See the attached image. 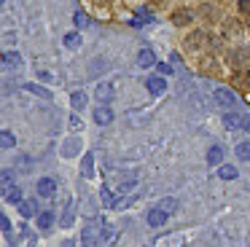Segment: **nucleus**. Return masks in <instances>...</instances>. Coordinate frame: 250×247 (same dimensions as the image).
I'll return each instance as SVG.
<instances>
[{"instance_id":"1","label":"nucleus","mask_w":250,"mask_h":247,"mask_svg":"<svg viewBox=\"0 0 250 247\" xmlns=\"http://www.w3.org/2000/svg\"><path fill=\"white\" fill-rule=\"evenodd\" d=\"M35 191H38V196L51 199V196L57 193V180H51V177H41L38 185H35Z\"/></svg>"},{"instance_id":"2","label":"nucleus","mask_w":250,"mask_h":247,"mask_svg":"<svg viewBox=\"0 0 250 247\" xmlns=\"http://www.w3.org/2000/svg\"><path fill=\"white\" fill-rule=\"evenodd\" d=\"M215 102L221 107H234L237 105V94H234L231 89H218L215 91Z\"/></svg>"},{"instance_id":"3","label":"nucleus","mask_w":250,"mask_h":247,"mask_svg":"<svg viewBox=\"0 0 250 247\" xmlns=\"http://www.w3.org/2000/svg\"><path fill=\"white\" fill-rule=\"evenodd\" d=\"M94 121H97L100 126H108V124L113 121V110H110L108 105H97V110H94Z\"/></svg>"},{"instance_id":"4","label":"nucleus","mask_w":250,"mask_h":247,"mask_svg":"<svg viewBox=\"0 0 250 247\" xmlns=\"http://www.w3.org/2000/svg\"><path fill=\"white\" fill-rule=\"evenodd\" d=\"M167 218H169V215L164 212V209L153 207L151 212H148V226H153V228H159V226H164V223H167Z\"/></svg>"},{"instance_id":"5","label":"nucleus","mask_w":250,"mask_h":247,"mask_svg":"<svg viewBox=\"0 0 250 247\" xmlns=\"http://www.w3.org/2000/svg\"><path fill=\"white\" fill-rule=\"evenodd\" d=\"M148 91L151 94H164V89H167V83H164V75H156V78H148Z\"/></svg>"},{"instance_id":"6","label":"nucleus","mask_w":250,"mask_h":247,"mask_svg":"<svg viewBox=\"0 0 250 247\" xmlns=\"http://www.w3.org/2000/svg\"><path fill=\"white\" fill-rule=\"evenodd\" d=\"M137 64H140V67H153V64H156V57H153L151 48H143V51L137 54Z\"/></svg>"},{"instance_id":"7","label":"nucleus","mask_w":250,"mask_h":247,"mask_svg":"<svg viewBox=\"0 0 250 247\" xmlns=\"http://www.w3.org/2000/svg\"><path fill=\"white\" fill-rule=\"evenodd\" d=\"M110 97H113V86H110V83H100L97 86V102H100V105H105Z\"/></svg>"},{"instance_id":"8","label":"nucleus","mask_w":250,"mask_h":247,"mask_svg":"<svg viewBox=\"0 0 250 247\" xmlns=\"http://www.w3.org/2000/svg\"><path fill=\"white\" fill-rule=\"evenodd\" d=\"M221 161H223V148L221 145H212L207 150V164H221Z\"/></svg>"},{"instance_id":"9","label":"nucleus","mask_w":250,"mask_h":247,"mask_svg":"<svg viewBox=\"0 0 250 247\" xmlns=\"http://www.w3.org/2000/svg\"><path fill=\"white\" fill-rule=\"evenodd\" d=\"M191 19H194V14H191V11H183V8H180V11H175V14H172V21H175L178 27L188 24Z\"/></svg>"},{"instance_id":"10","label":"nucleus","mask_w":250,"mask_h":247,"mask_svg":"<svg viewBox=\"0 0 250 247\" xmlns=\"http://www.w3.org/2000/svg\"><path fill=\"white\" fill-rule=\"evenodd\" d=\"M242 118L245 116H239V113H226L223 124H226V129H237V126H242Z\"/></svg>"},{"instance_id":"11","label":"nucleus","mask_w":250,"mask_h":247,"mask_svg":"<svg viewBox=\"0 0 250 247\" xmlns=\"http://www.w3.org/2000/svg\"><path fill=\"white\" fill-rule=\"evenodd\" d=\"M159 209H164V212H167V215L178 212V199H172V196L162 199V202H159Z\"/></svg>"},{"instance_id":"12","label":"nucleus","mask_w":250,"mask_h":247,"mask_svg":"<svg viewBox=\"0 0 250 247\" xmlns=\"http://www.w3.org/2000/svg\"><path fill=\"white\" fill-rule=\"evenodd\" d=\"M19 212H22L24 218H33V215L38 212V202H22L19 204Z\"/></svg>"},{"instance_id":"13","label":"nucleus","mask_w":250,"mask_h":247,"mask_svg":"<svg viewBox=\"0 0 250 247\" xmlns=\"http://www.w3.org/2000/svg\"><path fill=\"white\" fill-rule=\"evenodd\" d=\"M3 196H6V202H11V204H22V191H19L17 185L8 188V191H3Z\"/></svg>"},{"instance_id":"14","label":"nucleus","mask_w":250,"mask_h":247,"mask_svg":"<svg viewBox=\"0 0 250 247\" xmlns=\"http://www.w3.org/2000/svg\"><path fill=\"white\" fill-rule=\"evenodd\" d=\"M51 226H54V212H41L38 215V228H51Z\"/></svg>"},{"instance_id":"15","label":"nucleus","mask_w":250,"mask_h":247,"mask_svg":"<svg viewBox=\"0 0 250 247\" xmlns=\"http://www.w3.org/2000/svg\"><path fill=\"white\" fill-rule=\"evenodd\" d=\"M0 145H3V148H14V145H17V137H14L11 132H8V129H3V132H0Z\"/></svg>"},{"instance_id":"16","label":"nucleus","mask_w":250,"mask_h":247,"mask_svg":"<svg viewBox=\"0 0 250 247\" xmlns=\"http://www.w3.org/2000/svg\"><path fill=\"white\" fill-rule=\"evenodd\" d=\"M218 177H221V180H234V177H237V169H234L231 164H223L221 169H218Z\"/></svg>"},{"instance_id":"17","label":"nucleus","mask_w":250,"mask_h":247,"mask_svg":"<svg viewBox=\"0 0 250 247\" xmlns=\"http://www.w3.org/2000/svg\"><path fill=\"white\" fill-rule=\"evenodd\" d=\"M3 67H19V54H11V51L3 54Z\"/></svg>"},{"instance_id":"18","label":"nucleus","mask_w":250,"mask_h":247,"mask_svg":"<svg viewBox=\"0 0 250 247\" xmlns=\"http://www.w3.org/2000/svg\"><path fill=\"white\" fill-rule=\"evenodd\" d=\"M70 102H73V107H78V110H81V107L86 105V94H83V91H73Z\"/></svg>"},{"instance_id":"19","label":"nucleus","mask_w":250,"mask_h":247,"mask_svg":"<svg viewBox=\"0 0 250 247\" xmlns=\"http://www.w3.org/2000/svg\"><path fill=\"white\" fill-rule=\"evenodd\" d=\"M65 46H67V48H78V46H81V35H78V32L65 35Z\"/></svg>"},{"instance_id":"20","label":"nucleus","mask_w":250,"mask_h":247,"mask_svg":"<svg viewBox=\"0 0 250 247\" xmlns=\"http://www.w3.org/2000/svg\"><path fill=\"white\" fill-rule=\"evenodd\" d=\"M0 183H3V191H8V188H11V183H14V172H11V169H3Z\"/></svg>"},{"instance_id":"21","label":"nucleus","mask_w":250,"mask_h":247,"mask_svg":"<svg viewBox=\"0 0 250 247\" xmlns=\"http://www.w3.org/2000/svg\"><path fill=\"white\" fill-rule=\"evenodd\" d=\"M237 156L242 161H250V143H239L237 145Z\"/></svg>"},{"instance_id":"22","label":"nucleus","mask_w":250,"mask_h":247,"mask_svg":"<svg viewBox=\"0 0 250 247\" xmlns=\"http://www.w3.org/2000/svg\"><path fill=\"white\" fill-rule=\"evenodd\" d=\"M27 91H33V94H38V97H46V100L51 97L49 89H41V86H35V83H27Z\"/></svg>"},{"instance_id":"23","label":"nucleus","mask_w":250,"mask_h":247,"mask_svg":"<svg viewBox=\"0 0 250 247\" xmlns=\"http://www.w3.org/2000/svg\"><path fill=\"white\" fill-rule=\"evenodd\" d=\"M92 164H94V156L86 153V156H83V175H86V177H92Z\"/></svg>"},{"instance_id":"24","label":"nucleus","mask_w":250,"mask_h":247,"mask_svg":"<svg viewBox=\"0 0 250 247\" xmlns=\"http://www.w3.org/2000/svg\"><path fill=\"white\" fill-rule=\"evenodd\" d=\"M73 21H76V27H86L89 24V19H86V14H81V11H76V16H73Z\"/></svg>"},{"instance_id":"25","label":"nucleus","mask_w":250,"mask_h":247,"mask_svg":"<svg viewBox=\"0 0 250 247\" xmlns=\"http://www.w3.org/2000/svg\"><path fill=\"white\" fill-rule=\"evenodd\" d=\"M202 38H205L202 32H194V35H191L188 41H186V43H188V48H196V46H199V41H202Z\"/></svg>"},{"instance_id":"26","label":"nucleus","mask_w":250,"mask_h":247,"mask_svg":"<svg viewBox=\"0 0 250 247\" xmlns=\"http://www.w3.org/2000/svg\"><path fill=\"white\" fill-rule=\"evenodd\" d=\"M237 83L242 86V89H250V75H242V73H239V75H237Z\"/></svg>"},{"instance_id":"27","label":"nucleus","mask_w":250,"mask_h":247,"mask_svg":"<svg viewBox=\"0 0 250 247\" xmlns=\"http://www.w3.org/2000/svg\"><path fill=\"white\" fill-rule=\"evenodd\" d=\"M156 67H159V73H162V75H169V73H172V67H169V64H164V62H159Z\"/></svg>"},{"instance_id":"28","label":"nucleus","mask_w":250,"mask_h":247,"mask_svg":"<svg viewBox=\"0 0 250 247\" xmlns=\"http://www.w3.org/2000/svg\"><path fill=\"white\" fill-rule=\"evenodd\" d=\"M0 226H3V231H6V234H11V223H8V218H6V215L0 218Z\"/></svg>"},{"instance_id":"29","label":"nucleus","mask_w":250,"mask_h":247,"mask_svg":"<svg viewBox=\"0 0 250 247\" xmlns=\"http://www.w3.org/2000/svg\"><path fill=\"white\" fill-rule=\"evenodd\" d=\"M239 11H242V14H250V0H239Z\"/></svg>"},{"instance_id":"30","label":"nucleus","mask_w":250,"mask_h":247,"mask_svg":"<svg viewBox=\"0 0 250 247\" xmlns=\"http://www.w3.org/2000/svg\"><path fill=\"white\" fill-rule=\"evenodd\" d=\"M242 129H245V132H250V116L242 118Z\"/></svg>"},{"instance_id":"31","label":"nucleus","mask_w":250,"mask_h":247,"mask_svg":"<svg viewBox=\"0 0 250 247\" xmlns=\"http://www.w3.org/2000/svg\"><path fill=\"white\" fill-rule=\"evenodd\" d=\"M73 245H76V242H70V239H67V242H62V247H73Z\"/></svg>"},{"instance_id":"32","label":"nucleus","mask_w":250,"mask_h":247,"mask_svg":"<svg viewBox=\"0 0 250 247\" xmlns=\"http://www.w3.org/2000/svg\"><path fill=\"white\" fill-rule=\"evenodd\" d=\"M83 247H89V245H83Z\"/></svg>"}]
</instances>
